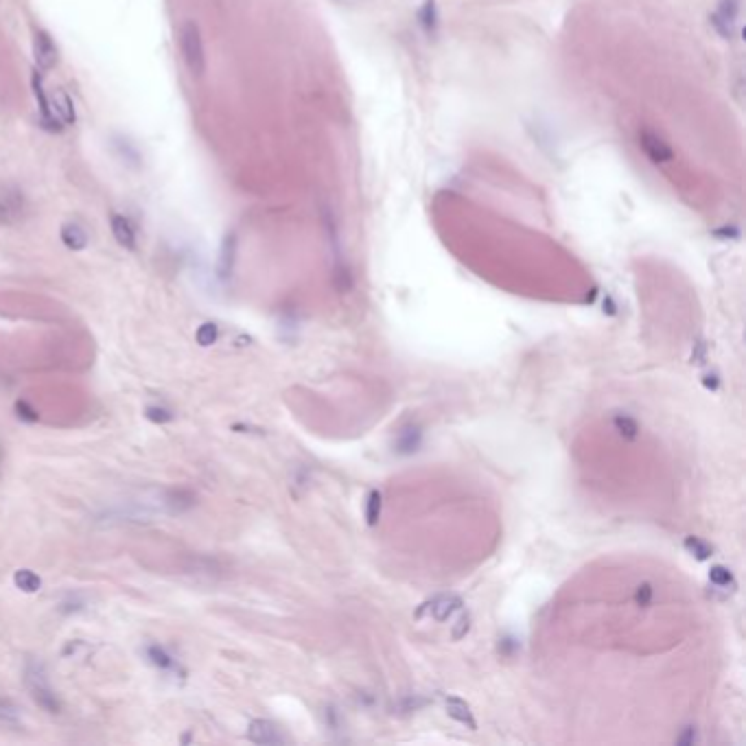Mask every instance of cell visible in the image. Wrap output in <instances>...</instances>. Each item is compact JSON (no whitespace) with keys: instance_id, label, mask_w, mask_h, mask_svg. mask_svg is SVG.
Masks as SVG:
<instances>
[{"instance_id":"cell-1","label":"cell","mask_w":746,"mask_h":746,"mask_svg":"<svg viewBox=\"0 0 746 746\" xmlns=\"http://www.w3.org/2000/svg\"><path fill=\"white\" fill-rule=\"evenodd\" d=\"M22 681L24 687L31 694L33 703L44 709L46 713H60L62 711V701L57 696V691L50 685L48 672L42 661L38 659H27L22 667Z\"/></svg>"},{"instance_id":"cell-2","label":"cell","mask_w":746,"mask_h":746,"mask_svg":"<svg viewBox=\"0 0 746 746\" xmlns=\"http://www.w3.org/2000/svg\"><path fill=\"white\" fill-rule=\"evenodd\" d=\"M177 42H179V53H182L184 66L189 68L191 77L199 79L206 72V50H204L199 24L195 20H184L177 29Z\"/></svg>"},{"instance_id":"cell-3","label":"cell","mask_w":746,"mask_h":746,"mask_svg":"<svg viewBox=\"0 0 746 746\" xmlns=\"http://www.w3.org/2000/svg\"><path fill=\"white\" fill-rule=\"evenodd\" d=\"M737 18L740 0H718V7L709 16V22L723 40H733L737 35Z\"/></svg>"},{"instance_id":"cell-4","label":"cell","mask_w":746,"mask_h":746,"mask_svg":"<svg viewBox=\"0 0 746 746\" xmlns=\"http://www.w3.org/2000/svg\"><path fill=\"white\" fill-rule=\"evenodd\" d=\"M31 90H33V96L38 101V110H40V123L46 132H64L66 127L53 116V112H50V106H48V90L44 88V70L40 68H33L31 72Z\"/></svg>"},{"instance_id":"cell-5","label":"cell","mask_w":746,"mask_h":746,"mask_svg":"<svg viewBox=\"0 0 746 746\" xmlns=\"http://www.w3.org/2000/svg\"><path fill=\"white\" fill-rule=\"evenodd\" d=\"M637 138H639V147L644 149V153L652 165H670L674 160V149L657 132L644 127V130H639Z\"/></svg>"},{"instance_id":"cell-6","label":"cell","mask_w":746,"mask_h":746,"mask_svg":"<svg viewBox=\"0 0 746 746\" xmlns=\"http://www.w3.org/2000/svg\"><path fill=\"white\" fill-rule=\"evenodd\" d=\"M27 213V199L16 186H0V223H18Z\"/></svg>"},{"instance_id":"cell-7","label":"cell","mask_w":746,"mask_h":746,"mask_svg":"<svg viewBox=\"0 0 746 746\" xmlns=\"http://www.w3.org/2000/svg\"><path fill=\"white\" fill-rule=\"evenodd\" d=\"M462 608V600L453 594H440L431 600H427L425 604H421L416 608V620H423L425 615H431L435 622H447L449 617Z\"/></svg>"},{"instance_id":"cell-8","label":"cell","mask_w":746,"mask_h":746,"mask_svg":"<svg viewBox=\"0 0 746 746\" xmlns=\"http://www.w3.org/2000/svg\"><path fill=\"white\" fill-rule=\"evenodd\" d=\"M33 57H35V68H40V70H50L60 64L57 44L42 29L35 31V35H33Z\"/></svg>"},{"instance_id":"cell-9","label":"cell","mask_w":746,"mask_h":746,"mask_svg":"<svg viewBox=\"0 0 746 746\" xmlns=\"http://www.w3.org/2000/svg\"><path fill=\"white\" fill-rule=\"evenodd\" d=\"M247 740L254 742V744H265V746H272V744H285L287 737L282 735V731L278 729V725H274L272 720H252L250 727H247Z\"/></svg>"},{"instance_id":"cell-10","label":"cell","mask_w":746,"mask_h":746,"mask_svg":"<svg viewBox=\"0 0 746 746\" xmlns=\"http://www.w3.org/2000/svg\"><path fill=\"white\" fill-rule=\"evenodd\" d=\"M48 106H50V112H53V116L64 125H74L77 121V114H74V103L72 99L68 96V92L64 88H57V90H50L48 92Z\"/></svg>"},{"instance_id":"cell-11","label":"cell","mask_w":746,"mask_h":746,"mask_svg":"<svg viewBox=\"0 0 746 746\" xmlns=\"http://www.w3.org/2000/svg\"><path fill=\"white\" fill-rule=\"evenodd\" d=\"M110 228H112V235L116 239V243L125 250H136L138 245V239H136V228L132 223L130 217L125 215H110Z\"/></svg>"},{"instance_id":"cell-12","label":"cell","mask_w":746,"mask_h":746,"mask_svg":"<svg viewBox=\"0 0 746 746\" xmlns=\"http://www.w3.org/2000/svg\"><path fill=\"white\" fill-rule=\"evenodd\" d=\"M60 239H62V243H64L68 250H72V252H82V250H86V245H88V233H86V228H84L82 223H77V221H66V223H62V228H60Z\"/></svg>"},{"instance_id":"cell-13","label":"cell","mask_w":746,"mask_h":746,"mask_svg":"<svg viewBox=\"0 0 746 746\" xmlns=\"http://www.w3.org/2000/svg\"><path fill=\"white\" fill-rule=\"evenodd\" d=\"M235 261H237V237H235V233H230V235H226L223 245H221V254H219L217 272H219L221 280H228L230 276H233Z\"/></svg>"},{"instance_id":"cell-14","label":"cell","mask_w":746,"mask_h":746,"mask_svg":"<svg viewBox=\"0 0 746 746\" xmlns=\"http://www.w3.org/2000/svg\"><path fill=\"white\" fill-rule=\"evenodd\" d=\"M445 709H447L449 718H453L455 723L469 727L471 731L477 729V723H475L473 711H471V707H469L467 701H462V698H457V696H449V698L445 701Z\"/></svg>"},{"instance_id":"cell-15","label":"cell","mask_w":746,"mask_h":746,"mask_svg":"<svg viewBox=\"0 0 746 746\" xmlns=\"http://www.w3.org/2000/svg\"><path fill=\"white\" fill-rule=\"evenodd\" d=\"M145 655H147L149 663L153 667H158L160 672H179V663L169 655L167 648H162L158 644H151L145 648Z\"/></svg>"},{"instance_id":"cell-16","label":"cell","mask_w":746,"mask_h":746,"mask_svg":"<svg viewBox=\"0 0 746 746\" xmlns=\"http://www.w3.org/2000/svg\"><path fill=\"white\" fill-rule=\"evenodd\" d=\"M418 24L429 38L438 33V7H435V0H425L423 3V7L418 9Z\"/></svg>"},{"instance_id":"cell-17","label":"cell","mask_w":746,"mask_h":746,"mask_svg":"<svg viewBox=\"0 0 746 746\" xmlns=\"http://www.w3.org/2000/svg\"><path fill=\"white\" fill-rule=\"evenodd\" d=\"M613 427L624 440H635L639 435V423L633 416H628V414H615L613 416Z\"/></svg>"},{"instance_id":"cell-18","label":"cell","mask_w":746,"mask_h":746,"mask_svg":"<svg viewBox=\"0 0 746 746\" xmlns=\"http://www.w3.org/2000/svg\"><path fill=\"white\" fill-rule=\"evenodd\" d=\"M13 582L20 591H24V594H38V591L42 589L40 576L33 574L31 569H18L13 574Z\"/></svg>"},{"instance_id":"cell-19","label":"cell","mask_w":746,"mask_h":746,"mask_svg":"<svg viewBox=\"0 0 746 746\" xmlns=\"http://www.w3.org/2000/svg\"><path fill=\"white\" fill-rule=\"evenodd\" d=\"M22 716L16 703L9 698H0V727H20Z\"/></svg>"},{"instance_id":"cell-20","label":"cell","mask_w":746,"mask_h":746,"mask_svg":"<svg viewBox=\"0 0 746 746\" xmlns=\"http://www.w3.org/2000/svg\"><path fill=\"white\" fill-rule=\"evenodd\" d=\"M683 545L696 560H707V558L713 556V547L707 541H703V538H698V536H687Z\"/></svg>"},{"instance_id":"cell-21","label":"cell","mask_w":746,"mask_h":746,"mask_svg":"<svg viewBox=\"0 0 746 746\" xmlns=\"http://www.w3.org/2000/svg\"><path fill=\"white\" fill-rule=\"evenodd\" d=\"M709 580L711 584L720 586V589H733L735 586V578L731 574V569L723 567V564H713L709 569Z\"/></svg>"},{"instance_id":"cell-22","label":"cell","mask_w":746,"mask_h":746,"mask_svg":"<svg viewBox=\"0 0 746 746\" xmlns=\"http://www.w3.org/2000/svg\"><path fill=\"white\" fill-rule=\"evenodd\" d=\"M381 508H383V497L379 491H370L366 499V521L368 525H377L381 519Z\"/></svg>"},{"instance_id":"cell-23","label":"cell","mask_w":746,"mask_h":746,"mask_svg":"<svg viewBox=\"0 0 746 746\" xmlns=\"http://www.w3.org/2000/svg\"><path fill=\"white\" fill-rule=\"evenodd\" d=\"M217 338H219V328H217V324H213V322L201 324V326L197 328V333H195V340H197L199 346H213V344L217 342Z\"/></svg>"},{"instance_id":"cell-24","label":"cell","mask_w":746,"mask_h":746,"mask_svg":"<svg viewBox=\"0 0 746 746\" xmlns=\"http://www.w3.org/2000/svg\"><path fill=\"white\" fill-rule=\"evenodd\" d=\"M418 445H421V433L416 429H407V431L401 433V438H399V449L401 451L411 453V451H416Z\"/></svg>"},{"instance_id":"cell-25","label":"cell","mask_w":746,"mask_h":746,"mask_svg":"<svg viewBox=\"0 0 746 746\" xmlns=\"http://www.w3.org/2000/svg\"><path fill=\"white\" fill-rule=\"evenodd\" d=\"M652 598H655V589H652V584H639L637 586V594H635V602L639 604V606H650V602H652Z\"/></svg>"},{"instance_id":"cell-26","label":"cell","mask_w":746,"mask_h":746,"mask_svg":"<svg viewBox=\"0 0 746 746\" xmlns=\"http://www.w3.org/2000/svg\"><path fill=\"white\" fill-rule=\"evenodd\" d=\"M147 418L153 421V423H167V421L173 418V414H171L169 409H165V407L151 405V407H147Z\"/></svg>"},{"instance_id":"cell-27","label":"cell","mask_w":746,"mask_h":746,"mask_svg":"<svg viewBox=\"0 0 746 746\" xmlns=\"http://www.w3.org/2000/svg\"><path fill=\"white\" fill-rule=\"evenodd\" d=\"M16 411H18V416L22 421H27V423H35L38 421V411L27 401H18L16 403Z\"/></svg>"},{"instance_id":"cell-28","label":"cell","mask_w":746,"mask_h":746,"mask_svg":"<svg viewBox=\"0 0 746 746\" xmlns=\"http://www.w3.org/2000/svg\"><path fill=\"white\" fill-rule=\"evenodd\" d=\"M471 630V615L469 613H464V615H460V620H457V624L453 626V639L457 641V639H462V637H467V633Z\"/></svg>"},{"instance_id":"cell-29","label":"cell","mask_w":746,"mask_h":746,"mask_svg":"<svg viewBox=\"0 0 746 746\" xmlns=\"http://www.w3.org/2000/svg\"><path fill=\"white\" fill-rule=\"evenodd\" d=\"M705 362H707V344L696 342L694 344V352H691V364H705Z\"/></svg>"},{"instance_id":"cell-30","label":"cell","mask_w":746,"mask_h":746,"mask_svg":"<svg viewBox=\"0 0 746 746\" xmlns=\"http://www.w3.org/2000/svg\"><path fill=\"white\" fill-rule=\"evenodd\" d=\"M698 737H696V727H685L683 733L677 737V744H694Z\"/></svg>"},{"instance_id":"cell-31","label":"cell","mask_w":746,"mask_h":746,"mask_svg":"<svg viewBox=\"0 0 746 746\" xmlns=\"http://www.w3.org/2000/svg\"><path fill=\"white\" fill-rule=\"evenodd\" d=\"M703 385H705L707 390H713V392H716V390L720 388L718 374H705V377H703Z\"/></svg>"}]
</instances>
